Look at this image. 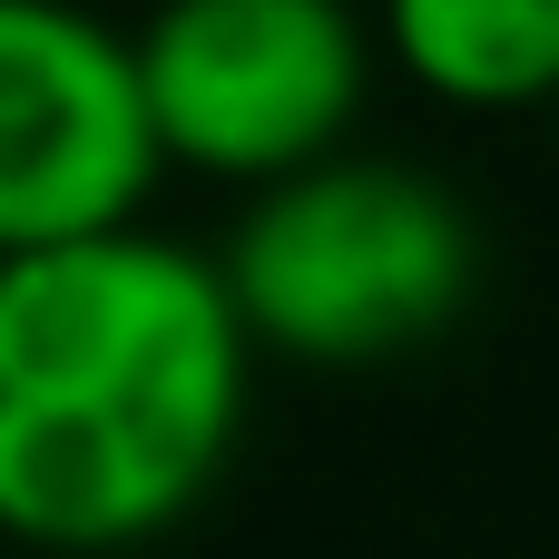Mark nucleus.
<instances>
[{"instance_id":"1","label":"nucleus","mask_w":559,"mask_h":559,"mask_svg":"<svg viewBox=\"0 0 559 559\" xmlns=\"http://www.w3.org/2000/svg\"><path fill=\"white\" fill-rule=\"evenodd\" d=\"M246 373L216 255L138 226L0 255V540L88 559L177 531L246 432Z\"/></svg>"},{"instance_id":"2","label":"nucleus","mask_w":559,"mask_h":559,"mask_svg":"<svg viewBox=\"0 0 559 559\" xmlns=\"http://www.w3.org/2000/svg\"><path fill=\"white\" fill-rule=\"evenodd\" d=\"M216 275L255 354L314 373H373L452 334V314L481 285V236L462 197L432 187L423 167L334 147L255 187Z\"/></svg>"},{"instance_id":"3","label":"nucleus","mask_w":559,"mask_h":559,"mask_svg":"<svg viewBox=\"0 0 559 559\" xmlns=\"http://www.w3.org/2000/svg\"><path fill=\"white\" fill-rule=\"evenodd\" d=\"M128 49L157 157L246 187L334 157L373 88V29L354 0H157Z\"/></svg>"},{"instance_id":"4","label":"nucleus","mask_w":559,"mask_h":559,"mask_svg":"<svg viewBox=\"0 0 559 559\" xmlns=\"http://www.w3.org/2000/svg\"><path fill=\"white\" fill-rule=\"evenodd\" d=\"M157 167L138 49L79 0H0V255L138 226Z\"/></svg>"},{"instance_id":"5","label":"nucleus","mask_w":559,"mask_h":559,"mask_svg":"<svg viewBox=\"0 0 559 559\" xmlns=\"http://www.w3.org/2000/svg\"><path fill=\"white\" fill-rule=\"evenodd\" d=\"M373 29L452 108L559 98V0H383Z\"/></svg>"}]
</instances>
